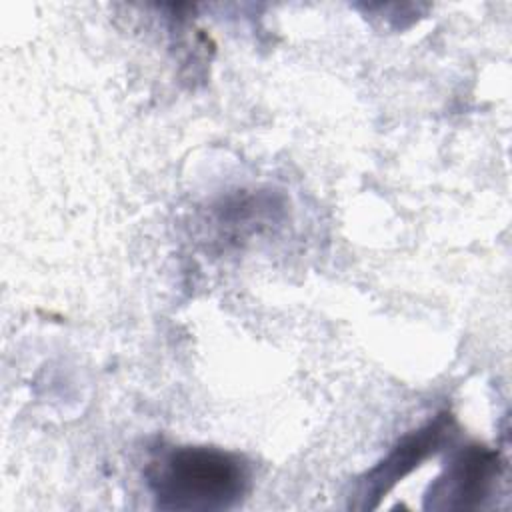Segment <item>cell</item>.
I'll use <instances>...</instances> for the list:
<instances>
[{"instance_id": "6da1fadb", "label": "cell", "mask_w": 512, "mask_h": 512, "mask_svg": "<svg viewBox=\"0 0 512 512\" xmlns=\"http://www.w3.org/2000/svg\"><path fill=\"white\" fill-rule=\"evenodd\" d=\"M246 466L216 448H178L152 464L150 486L158 506L170 510H220L246 492Z\"/></svg>"}, {"instance_id": "7a4b0ae2", "label": "cell", "mask_w": 512, "mask_h": 512, "mask_svg": "<svg viewBox=\"0 0 512 512\" xmlns=\"http://www.w3.org/2000/svg\"><path fill=\"white\" fill-rule=\"evenodd\" d=\"M494 472V456L490 452L472 448L454 462L448 476L432 490V496L446 498V506H450L452 500H458L454 506H468L470 500L484 496Z\"/></svg>"}, {"instance_id": "3957f363", "label": "cell", "mask_w": 512, "mask_h": 512, "mask_svg": "<svg viewBox=\"0 0 512 512\" xmlns=\"http://www.w3.org/2000/svg\"><path fill=\"white\" fill-rule=\"evenodd\" d=\"M442 434V428L438 424H430L428 428L420 430L416 436L404 440L390 456L384 460L368 478V490L366 494L378 496L386 492L398 478H402L406 472L414 468L438 442V436Z\"/></svg>"}]
</instances>
